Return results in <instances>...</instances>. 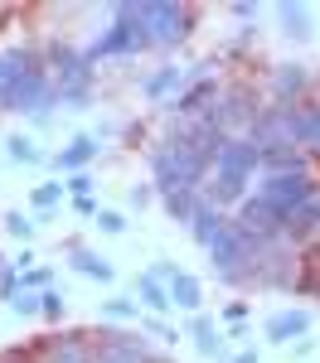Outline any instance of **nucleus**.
I'll return each instance as SVG.
<instances>
[{"label": "nucleus", "instance_id": "1", "mask_svg": "<svg viewBox=\"0 0 320 363\" xmlns=\"http://www.w3.org/2000/svg\"><path fill=\"white\" fill-rule=\"evenodd\" d=\"M145 49H155V39L145 29V5L121 0V5H112V25L87 44V63H97V58H136Z\"/></svg>", "mask_w": 320, "mask_h": 363}, {"label": "nucleus", "instance_id": "2", "mask_svg": "<svg viewBox=\"0 0 320 363\" xmlns=\"http://www.w3.org/2000/svg\"><path fill=\"white\" fill-rule=\"evenodd\" d=\"M233 223H238V228H243V233H248V238L262 247V242H282L291 218L277 208V203H267L262 194H248L238 208H233Z\"/></svg>", "mask_w": 320, "mask_h": 363}, {"label": "nucleus", "instance_id": "3", "mask_svg": "<svg viewBox=\"0 0 320 363\" xmlns=\"http://www.w3.org/2000/svg\"><path fill=\"white\" fill-rule=\"evenodd\" d=\"M258 194L267 199V203H277V208L291 218L301 203H311V199L320 194V179L316 174H301V169H282V174H262Z\"/></svg>", "mask_w": 320, "mask_h": 363}, {"label": "nucleus", "instance_id": "4", "mask_svg": "<svg viewBox=\"0 0 320 363\" xmlns=\"http://www.w3.org/2000/svg\"><path fill=\"white\" fill-rule=\"evenodd\" d=\"M194 5H180V0H145V29L155 44H184L194 34Z\"/></svg>", "mask_w": 320, "mask_h": 363}, {"label": "nucleus", "instance_id": "5", "mask_svg": "<svg viewBox=\"0 0 320 363\" xmlns=\"http://www.w3.org/2000/svg\"><path fill=\"white\" fill-rule=\"evenodd\" d=\"M262 107H258V92L248 83H238V87H224V97L214 102V112L204 116L209 126H219L224 136H238V131H248L253 126V116H258Z\"/></svg>", "mask_w": 320, "mask_h": 363}, {"label": "nucleus", "instance_id": "6", "mask_svg": "<svg viewBox=\"0 0 320 363\" xmlns=\"http://www.w3.org/2000/svg\"><path fill=\"white\" fill-rule=\"evenodd\" d=\"M155 354L145 335H131V330H97L92 335V363H145Z\"/></svg>", "mask_w": 320, "mask_h": 363}, {"label": "nucleus", "instance_id": "7", "mask_svg": "<svg viewBox=\"0 0 320 363\" xmlns=\"http://www.w3.org/2000/svg\"><path fill=\"white\" fill-rule=\"evenodd\" d=\"M25 73H49V63H44V49H34V44H15V49H0V112L10 107V97H15V87Z\"/></svg>", "mask_w": 320, "mask_h": 363}, {"label": "nucleus", "instance_id": "8", "mask_svg": "<svg viewBox=\"0 0 320 363\" xmlns=\"http://www.w3.org/2000/svg\"><path fill=\"white\" fill-rule=\"evenodd\" d=\"M219 97H224L219 78L199 73V78H194V83H189V87H184V92H180V97L170 102V107H165V112L180 116V121H204V116L214 112V102H219Z\"/></svg>", "mask_w": 320, "mask_h": 363}, {"label": "nucleus", "instance_id": "9", "mask_svg": "<svg viewBox=\"0 0 320 363\" xmlns=\"http://www.w3.org/2000/svg\"><path fill=\"white\" fill-rule=\"evenodd\" d=\"M316 83V73L306 68V63H277L272 73H267V87H272V97H277V107H296L306 92Z\"/></svg>", "mask_w": 320, "mask_h": 363}, {"label": "nucleus", "instance_id": "10", "mask_svg": "<svg viewBox=\"0 0 320 363\" xmlns=\"http://www.w3.org/2000/svg\"><path fill=\"white\" fill-rule=\"evenodd\" d=\"M287 145H296V150H320V102H296V107H287Z\"/></svg>", "mask_w": 320, "mask_h": 363}, {"label": "nucleus", "instance_id": "11", "mask_svg": "<svg viewBox=\"0 0 320 363\" xmlns=\"http://www.w3.org/2000/svg\"><path fill=\"white\" fill-rule=\"evenodd\" d=\"M44 363H92V335L87 330H63V335H44Z\"/></svg>", "mask_w": 320, "mask_h": 363}, {"label": "nucleus", "instance_id": "12", "mask_svg": "<svg viewBox=\"0 0 320 363\" xmlns=\"http://www.w3.org/2000/svg\"><path fill=\"white\" fill-rule=\"evenodd\" d=\"M194 78H199L194 68H180V63H165V68H155V73H150V78L141 83V92L150 97V102H165V107H170V102H175V97H180V92H184L189 83H194Z\"/></svg>", "mask_w": 320, "mask_h": 363}, {"label": "nucleus", "instance_id": "13", "mask_svg": "<svg viewBox=\"0 0 320 363\" xmlns=\"http://www.w3.org/2000/svg\"><path fill=\"white\" fill-rule=\"evenodd\" d=\"M311 310H301V306H287V310H277V315H267V325H262V335L272 339V344H296V339H306L311 335Z\"/></svg>", "mask_w": 320, "mask_h": 363}, {"label": "nucleus", "instance_id": "14", "mask_svg": "<svg viewBox=\"0 0 320 363\" xmlns=\"http://www.w3.org/2000/svg\"><path fill=\"white\" fill-rule=\"evenodd\" d=\"M291 291L301 301H320V242H306V247L296 252V281H291Z\"/></svg>", "mask_w": 320, "mask_h": 363}, {"label": "nucleus", "instance_id": "15", "mask_svg": "<svg viewBox=\"0 0 320 363\" xmlns=\"http://www.w3.org/2000/svg\"><path fill=\"white\" fill-rule=\"evenodd\" d=\"M136 306H145V315H165V310L175 306L170 281H160L155 272H141V277H136Z\"/></svg>", "mask_w": 320, "mask_h": 363}, {"label": "nucleus", "instance_id": "16", "mask_svg": "<svg viewBox=\"0 0 320 363\" xmlns=\"http://www.w3.org/2000/svg\"><path fill=\"white\" fill-rule=\"evenodd\" d=\"M170 301L184 310V315H204V286H199V277L180 267V272L170 277Z\"/></svg>", "mask_w": 320, "mask_h": 363}, {"label": "nucleus", "instance_id": "17", "mask_svg": "<svg viewBox=\"0 0 320 363\" xmlns=\"http://www.w3.org/2000/svg\"><path fill=\"white\" fill-rule=\"evenodd\" d=\"M224 223H228V213H224V208H214V203L199 194V208H194V218H189V238H194L199 247H209V242L219 238V228H224Z\"/></svg>", "mask_w": 320, "mask_h": 363}, {"label": "nucleus", "instance_id": "18", "mask_svg": "<svg viewBox=\"0 0 320 363\" xmlns=\"http://www.w3.org/2000/svg\"><path fill=\"white\" fill-rule=\"evenodd\" d=\"M68 257H73V272L87 277V281H102V286H107V281L116 277L112 262H107V257H97L92 247H83V242H68Z\"/></svg>", "mask_w": 320, "mask_h": 363}, {"label": "nucleus", "instance_id": "19", "mask_svg": "<svg viewBox=\"0 0 320 363\" xmlns=\"http://www.w3.org/2000/svg\"><path fill=\"white\" fill-rule=\"evenodd\" d=\"M97 150H102V145H97V136H73V140H68V145L54 155V165L63 169V174H83V165L97 155Z\"/></svg>", "mask_w": 320, "mask_h": 363}, {"label": "nucleus", "instance_id": "20", "mask_svg": "<svg viewBox=\"0 0 320 363\" xmlns=\"http://www.w3.org/2000/svg\"><path fill=\"white\" fill-rule=\"evenodd\" d=\"M316 233H320V194L311 199V203H301L296 213H291V223H287V242H316Z\"/></svg>", "mask_w": 320, "mask_h": 363}, {"label": "nucleus", "instance_id": "21", "mask_svg": "<svg viewBox=\"0 0 320 363\" xmlns=\"http://www.w3.org/2000/svg\"><path fill=\"white\" fill-rule=\"evenodd\" d=\"M277 20H282V34L296 39V44H306L316 29H311V5H296V0H282L277 5Z\"/></svg>", "mask_w": 320, "mask_h": 363}, {"label": "nucleus", "instance_id": "22", "mask_svg": "<svg viewBox=\"0 0 320 363\" xmlns=\"http://www.w3.org/2000/svg\"><path fill=\"white\" fill-rule=\"evenodd\" d=\"M189 335H194V349H199L204 359H224V339H219V330H214L209 315H194V320H189Z\"/></svg>", "mask_w": 320, "mask_h": 363}, {"label": "nucleus", "instance_id": "23", "mask_svg": "<svg viewBox=\"0 0 320 363\" xmlns=\"http://www.w3.org/2000/svg\"><path fill=\"white\" fill-rule=\"evenodd\" d=\"M63 194H68V184H63V179H49V184H34L29 203H34V213H39V218H49V213H54V203H63Z\"/></svg>", "mask_w": 320, "mask_h": 363}, {"label": "nucleus", "instance_id": "24", "mask_svg": "<svg viewBox=\"0 0 320 363\" xmlns=\"http://www.w3.org/2000/svg\"><path fill=\"white\" fill-rule=\"evenodd\" d=\"M160 203H165V213H170L175 223H189L194 208H199V194H189V189H170V194H160Z\"/></svg>", "mask_w": 320, "mask_h": 363}, {"label": "nucleus", "instance_id": "25", "mask_svg": "<svg viewBox=\"0 0 320 363\" xmlns=\"http://www.w3.org/2000/svg\"><path fill=\"white\" fill-rule=\"evenodd\" d=\"M5 155H10L15 165H39V160H44V155H39V145H34L25 131H15V136L5 140Z\"/></svg>", "mask_w": 320, "mask_h": 363}, {"label": "nucleus", "instance_id": "26", "mask_svg": "<svg viewBox=\"0 0 320 363\" xmlns=\"http://www.w3.org/2000/svg\"><path fill=\"white\" fill-rule=\"evenodd\" d=\"M102 320H141V306L131 296H107L102 301Z\"/></svg>", "mask_w": 320, "mask_h": 363}, {"label": "nucleus", "instance_id": "27", "mask_svg": "<svg viewBox=\"0 0 320 363\" xmlns=\"http://www.w3.org/2000/svg\"><path fill=\"white\" fill-rule=\"evenodd\" d=\"M0 363H44V344H15V349H0Z\"/></svg>", "mask_w": 320, "mask_h": 363}, {"label": "nucleus", "instance_id": "28", "mask_svg": "<svg viewBox=\"0 0 320 363\" xmlns=\"http://www.w3.org/2000/svg\"><path fill=\"white\" fill-rule=\"evenodd\" d=\"M34 218H29V213H20V208H10V213H5V233H10V238H20V242H29V238H34Z\"/></svg>", "mask_w": 320, "mask_h": 363}, {"label": "nucleus", "instance_id": "29", "mask_svg": "<svg viewBox=\"0 0 320 363\" xmlns=\"http://www.w3.org/2000/svg\"><path fill=\"white\" fill-rule=\"evenodd\" d=\"M141 335L145 339H160V344H180V335H175L160 315H141Z\"/></svg>", "mask_w": 320, "mask_h": 363}, {"label": "nucleus", "instance_id": "30", "mask_svg": "<svg viewBox=\"0 0 320 363\" xmlns=\"http://www.w3.org/2000/svg\"><path fill=\"white\" fill-rule=\"evenodd\" d=\"M15 315H44V296H34V291H20L15 301H10Z\"/></svg>", "mask_w": 320, "mask_h": 363}, {"label": "nucleus", "instance_id": "31", "mask_svg": "<svg viewBox=\"0 0 320 363\" xmlns=\"http://www.w3.org/2000/svg\"><path fill=\"white\" fill-rule=\"evenodd\" d=\"M39 296H44V320H63V310H68L63 291H54V286H49V291H39Z\"/></svg>", "mask_w": 320, "mask_h": 363}, {"label": "nucleus", "instance_id": "32", "mask_svg": "<svg viewBox=\"0 0 320 363\" xmlns=\"http://www.w3.org/2000/svg\"><path fill=\"white\" fill-rule=\"evenodd\" d=\"M92 223L102 228V233H107V238H116V233H126V218H121V213H116V208H102V213H97V218H92Z\"/></svg>", "mask_w": 320, "mask_h": 363}, {"label": "nucleus", "instance_id": "33", "mask_svg": "<svg viewBox=\"0 0 320 363\" xmlns=\"http://www.w3.org/2000/svg\"><path fill=\"white\" fill-rule=\"evenodd\" d=\"M63 184H68V194H73V199H92V174H87V169H83V174H68Z\"/></svg>", "mask_w": 320, "mask_h": 363}, {"label": "nucleus", "instance_id": "34", "mask_svg": "<svg viewBox=\"0 0 320 363\" xmlns=\"http://www.w3.org/2000/svg\"><path fill=\"white\" fill-rule=\"evenodd\" d=\"M20 277H25V291H49V267H29V272H20Z\"/></svg>", "mask_w": 320, "mask_h": 363}, {"label": "nucleus", "instance_id": "35", "mask_svg": "<svg viewBox=\"0 0 320 363\" xmlns=\"http://www.w3.org/2000/svg\"><path fill=\"white\" fill-rule=\"evenodd\" d=\"M150 199H155V184H136V189L126 194V203H131V208H145Z\"/></svg>", "mask_w": 320, "mask_h": 363}, {"label": "nucleus", "instance_id": "36", "mask_svg": "<svg viewBox=\"0 0 320 363\" xmlns=\"http://www.w3.org/2000/svg\"><path fill=\"white\" fill-rule=\"evenodd\" d=\"M224 320H228V325H243V320H248V301H228V306H224Z\"/></svg>", "mask_w": 320, "mask_h": 363}, {"label": "nucleus", "instance_id": "37", "mask_svg": "<svg viewBox=\"0 0 320 363\" xmlns=\"http://www.w3.org/2000/svg\"><path fill=\"white\" fill-rule=\"evenodd\" d=\"M73 213H83V218H97V213H102V208H97V203H92V199H73Z\"/></svg>", "mask_w": 320, "mask_h": 363}, {"label": "nucleus", "instance_id": "38", "mask_svg": "<svg viewBox=\"0 0 320 363\" xmlns=\"http://www.w3.org/2000/svg\"><path fill=\"white\" fill-rule=\"evenodd\" d=\"M233 15H238V20H258V5H248V0H238V5H233Z\"/></svg>", "mask_w": 320, "mask_h": 363}, {"label": "nucleus", "instance_id": "39", "mask_svg": "<svg viewBox=\"0 0 320 363\" xmlns=\"http://www.w3.org/2000/svg\"><path fill=\"white\" fill-rule=\"evenodd\" d=\"M311 349H316V339H296V344H291V354H296V359H306Z\"/></svg>", "mask_w": 320, "mask_h": 363}, {"label": "nucleus", "instance_id": "40", "mask_svg": "<svg viewBox=\"0 0 320 363\" xmlns=\"http://www.w3.org/2000/svg\"><path fill=\"white\" fill-rule=\"evenodd\" d=\"M233 363H262L258 349H243V354H233Z\"/></svg>", "mask_w": 320, "mask_h": 363}, {"label": "nucleus", "instance_id": "41", "mask_svg": "<svg viewBox=\"0 0 320 363\" xmlns=\"http://www.w3.org/2000/svg\"><path fill=\"white\" fill-rule=\"evenodd\" d=\"M145 363H175V359H170V354H160V349H155V354H150Z\"/></svg>", "mask_w": 320, "mask_h": 363}, {"label": "nucleus", "instance_id": "42", "mask_svg": "<svg viewBox=\"0 0 320 363\" xmlns=\"http://www.w3.org/2000/svg\"><path fill=\"white\" fill-rule=\"evenodd\" d=\"M5 25H10V10H5V5H0V29H5Z\"/></svg>", "mask_w": 320, "mask_h": 363}, {"label": "nucleus", "instance_id": "43", "mask_svg": "<svg viewBox=\"0 0 320 363\" xmlns=\"http://www.w3.org/2000/svg\"><path fill=\"white\" fill-rule=\"evenodd\" d=\"M0 286H5V257H0Z\"/></svg>", "mask_w": 320, "mask_h": 363}]
</instances>
